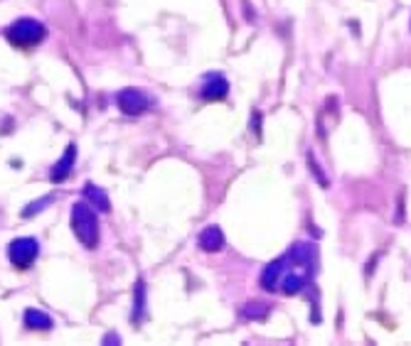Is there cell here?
Listing matches in <instances>:
<instances>
[{"mask_svg": "<svg viewBox=\"0 0 411 346\" xmlns=\"http://www.w3.org/2000/svg\"><path fill=\"white\" fill-rule=\"evenodd\" d=\"M318 270V251L310 243H293L281 258L271 261L261 273V287L266 292L300 295L313 285Z\"/></svg>", "mask_w": 411, "mask_h": 346, "instance_id": "6da1fadb", "label": "cell"}, {"mask_svg": "<svg viewBox=\"0 0 411 346\" xmlns=\"http://www.w3.org/2000/svg\"><path fill=\"white\" fill-rule=\"evenodd\" d=\"M72 231L79 238L84 248L99 246V221H96L94 209L86 201H77L72 209Z\"/></svg>", "mask_w": 411, "mask_h": 346, "instance_id": "7a4b0ae2", "label": "cell"}, {"mask_svg": "<svg viewBox=\"0 0 411 346\" xmlns=\"http://www.w3.org/2000/svg\"><path fill=\"white\" fill-rule=\"evenodd\" d=\"M6 37L12 47H17V50H30V47H37L42 39L47 37V28L40 23V20L23 17V20H15V23L8 28Z\"/></svg>", "mask_w": 411, "mask_h": 346, "instance_id": "3957f363", "label": "cell"}, {"mask_svg": "<svg viewBox=\"0 0 411 346\" xmlns=\"http://www.w3.org/2000/svg\"><path fill=\"white\" fill-rule=\"evenodd\" d=\"M40 256V243L35 238H15L8 248V258L15 268H30L35 263V258Z\"/></svg>", "mask_w": 411, "mask_h": 346, "instance_id": "277c9868", "label": "cell"}, {"mask_svg": "<svg viewBox=\"0 0 411 346\" xmlns=\"http://www.w3.org/2000/svg\"><path fill=\"white\" fill-rule=\"evenodd\" d=\"M116 103L126 116H138V113H146L151 108L153 99L141 89H121L116 94Z\"/></svg>", "mask_w": 411, "mask_h": 346, "instance_id": "5b68a950", "label": "cell"}, {"mask_svg": "<svg viewBox=\"0 0 411 346\" xmlns=\"http://www.w3.org/2000/svg\"><path fill=\"white\" fill-rule=\"evenodd\" d=\"M227 94H229V81L222 74H207L204 77L202 86H200V96L204 101H222L227 99Z\"/></svg>", "mask_w": 411, "mask_h": 346, "instance_id": "8992f818", "label": "cell"}, {"mask_svg": "<svg viewBox=\"0 0 411 346\" xmlns=\"http://www.w3.org/2000/svg\"><path fill=\"white\" fill-rule=\"evenodd\" d=\"M74 160H77V145L74 143H69L67 150H64L62 160H57V165L52 167V174L50 179L55 182V185H59V182H64V179L72 174V167H74Z\"/></svg>", "mask_w": 411, "mask_h": 346, "instance_id": "52a82bcc", "label": "cell"}, {"mask_svg": "<svg viewBox=\"0 0 411 346\" xmlns=\"http://www.w3.org/2000/svg\"><path fill=\"white\" fill-rule=\"evenodd\" d=\"M200 248L207 253H217L224 248V234H222L220 226H207V229H202V234H200L198 238Z\"/></svg>", "mask_w": 411, "mask_h": 346, "instance_id": "ba28073f", "label": "cell"}, {"mask_svg": "<svg viewBox=\"0 0 411 346\" xmlns=\"http://www.w3.org/2000/svg\"><path fill=\"white\" fill-rule=\"evenodd\" d=\"M84 196L86 201H89L91 207L99 209V212H111V201H108L106 192L102 190V187L91 185V182H86L84 185Z\"/></svg>", "mask_w": 411, "mask_h": 346, "instance_id": "9c48e42d", "label": "cell"}, {"mask_svg": "<svg viewBox=\"0 0 411 346\" xmlns=\"http://www.w3.org/2000/svg\"><path fill=\"white\" fill-rule=\"evenodd\" d=\"M25 324L35 332H50L52 329V317L40 309H28L25 312Z\"/></svg>", "mask_w": 411, "mask_h": 346, "instance_id": "30bf717a", "label": "cell"}, {"mask_svg": "<svg viewBox=\"0 0 411 346\" xmlns=\"http://www.w3.org/2000/svg\"><path fill=\"white\" fill-rule=\"evenodd\" d=\"M143 317H146V283L138 280L135 283V300H133V314H131V319L138 324Z\"/></svg>", "mask_w": 411, "mask_h": 346, "instance_id": "8fae6325", "label": "cell"}, {"mask_svg": "<svg viewBox=\"0 0 411 346\" xmlns=\"http://www.w3.org/2000/svg\"><path fill=\"white\" fill-rule=\"evenodd\" d=\"M242 314L247 319H266L271 314V305H266V302H247L242 309Z\"/></svg>", "mask_w": 411, "mask_h": 346, "instance_id": "7c38bea8", "label": "cell"}, {"mask_svg": "<svg viewBox=\"0 0 411 346\" xmlns=\"http://www.w3.org/2000/svg\"><path fill=\"white\" fill-rule=\"evenodd\" d=\"M52 201H55V196H52V194H47V196H42V199L32 201V204H30V207L23 212V216H25V218L35 216V214H37V212H42V209H45L47 204H52Z\"/></svg>", "mask_w": 411, "mask_h": 346, "instance_id": "4fadbf2b", "label": "cell"}, {"mask_svg": "<svg viewBox=\"0 0 411 346\" xmlns=\"http://www.w3.org/2000/svg\"><path fill=\"white\" fill-rule=\"evenodd\" d=\"M104 344H121V336L119 334H106L104 336Z\"/></svg>", "mask_w": 411, "mask_h": 346, "instance_id": "5bb4252c", "label": "cell"}, {"mask_svg": "<svg viewBox=\"0 0 411 346\" xmlns=\"http://www.w3.org/2000/svg\"><path fill=\"white\" fill-rule=\"evenodd\" d=\"M251 125H254V128H251L254 133L259 135V125H261V116H259V113H254V123Z\"/></svg>", "mask_w": 411, "mask_h": 346, "instance_id": "9a60e30c", "label": "cell"}]
</instances>
